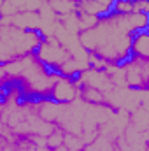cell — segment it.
I'll return each mask as SVG.
<instances>
[{
  "label": "cell",
  "mask_w": 149,
  "mask_h": 151,
  "mask_svg": "<svg viewBox=\"0 0 149 151\" xmlns=\"http://www.w3.org/2000/svg\"><path fill=\"white\" fill-rule=\"evenodd\" d=\"M132 27L128 23V14L111 12L98 18V21L79 32V44L88 51L95 53L107 65H121L130 58V42H132Z\"/></svg>",
  "instance_id": "cell-1"
},
{
  "label": "cell",
  "mask_w": 149,
  "mask_h": 151,
  "mask_svg": "<svg viewBox=\"0 0 149 151\" xmlns=\"http://www.w3.org/2000/svg\"><path fill=\"white\" fill-rule=\"evenodd\" d=\"M125 84L128 88H135L139 91H146L149 83V60L140 58H128L125 63H121Z\"/></svg>",
  "instance_id": "cell-2"
},
{
  "label": "cell",
  "mask_w": 149,
  "mask_h": 151,
  "mask_svg": "<svg viewBox=\"0 0 149 151\" xmlns=\"http://www.w3.org/2000/svg\"><path fill=\"white\" fill-rule=\"evenodd\" d=\"M79 84L75 83L74 77H65V76H58V79L54 81L49 99L56 104H72L75 99H79Z\"/></svg>",
  "instance_id": "cell-3"
},
{
  "label": "cell",
  "mask_w": 149,
  "mask_h": 151,
  "mask_svg": "<svg viewBox=\"0 0 149 151\" xmlns=\"http://www.w3.org/2000/svg\"><path fill=\"white\" fill-rule=\"evenodd\" d=\"M116 0H77L75 12H86L97 18L107 16L112 12V5Z\"/></svg>",
  "instance_id": "cell-4"
},
{
  "label": "cell",
  "mask_w": 149,
  "mask_h": 151,
  "mask_svg": "<svg viewBox=\"0 0 149 151\" xmlns=\"http://www.w3.org/2000/svg\"><path fill=\"white\" fill-rule=\"evenodd\" d=\"M130 56L132 58H140V60H149V34H148V30L132 34Z\"/></svg>",
  "instance_id": "cell-5"
},
{
  "label": "cell",
  "mask_w": 149,
  "mask_h": 151,
  "mask_svg": "<svg viewBox=\"0 0 149 151\" xmlns=\"http://www.w3.org/2000/svg\"><path fill=\"white\" fill-rule=\"evenodd\" d=\"M46 4L56 16H67L75 12V2L72 0H46Z\"/></svg>",
  "instance_id": "cell-6"
},
{
  "label": "cell",
  "mask_w": 149,
  "mask_h": 151,
  "mask_svg": "<svg viewBox=\"0 0 149 151\" xmlns=\"http://www.w3.org/2000/svg\"><path fill=\"white\" fill-rule=\"evenodd\" d=\"M128 23L135 32H142V30H148V23H149V16L144 12H132L128 14Z\"/></svg>",
  "instance_id": "cell-7"
},
{
  "label": "cell",
  "mask_w": 149,
  "mask_h": 151,
  "mask_svg": "<svg viewBox=\"0 0 149 151\" xmlns=\"http://www.w3.org/2000/svg\"><path fill=\"white\" fill-rule=\"evenodd\" d=\"M77 14V27H79V32H84L88 28H91L98 18L97 16H91V14H86V12H75Z\"/></svg>",
  "instance_id": "cell-8"
},
{
  "label": "cell",
  "mask_w": 149,
  "mask_h": 151,
  "mask_svg": "<svg viewBox=\"0 0 149 151\" xmlns=\"http://www.w3.org/2000/svg\"><path fill=\"white\" fill-rule=\"evenodd\" d=\"M112 12L116 14H132V0H116L112 5Z\"/></svg>",
  "instance_id": "cell-9"
},
{
  "label": "cell",
  "mask_w": 149,
  "mask_h": 151,
  "mask_svg": "<svg viewBox=\"0 0 149 151\" xmlns=\"http://www.w3.org/2000/svg\"><path fill=\"white\" fill-rule=\"evenodd\" d=\"M132 12H149V0H132Z\"/></svg>",
  "instance_id": "cell-10"
},
{
  "label": "cell",
  "mask_w": 149,
  "mask_h": 151,
  "mask_svg": "<svg viewBox=\"0 0 149 151\" xmlns=\"http://www.w3.org/2000/svg\"><path fill=\"white\" fill-rule=\"evenodd\" d=\"M0 7H2V0H0Z\"/></svg>",
  "instance_id": "cell-11"
},
{
  "label": "cell",
  "mask_w": 149,
  "mask_h": 151,
  "mask_svg": "<svg viewBox=\"0 0 149 151\" xmlns=\"http://www.w3.org/2000/svg\"><path fill=\"white\" fill-rule=\"evenodd\" d=\"M72 2H77V0H72Z\"/></svg>",
  "instance_id": "cell-12"
}]
</instances>
